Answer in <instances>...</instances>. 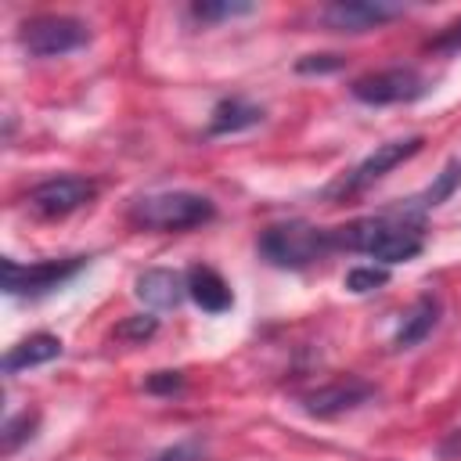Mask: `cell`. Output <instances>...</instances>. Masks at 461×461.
<instances>
[{
	"mask_svg": "<svg viewBox=\"0 0 461 461\" xmlns=\"http://www.w3.org/2000/svg\"><path fill=\"white\" fill-rule=\"evenodd\" d=\"M425 90H429L425 76L407 65L367 72V76L353 79V86H349V94L364 104H403V101H418Z\"/></svg>",
	"mask_w": 461,
	"mask_h": 461,
	"instance_id": "obj_6",
	"label": "cell"
},
{
	"mask_svg": "<svg viewBox=\"0 0 461 461\" xmlns=\"http://www.w3.org/2000/svg\"><path fill=\"white\" fill-rule=\"evenodd\" d=\"M151 461H205V447L194 443V439H184V443H173L166 447L162 454H155Z\"/></svg>",
	"mask_w": 461,
	"mask_h": 461,
	"instance_id": "obj_21",
	"label": "cell"
},
{
	"mask_svg": "<svg viewBox=\"0 0 461 461\" xmlns=\"http://www.w3.org/2000/svg\"><path fill=\"white\" fill-rule=\"evenodd\" d=\"M54 357H61V339L58 335H47V331H36V335H29V339H22L18 346L7 349L4 375H18V371H29V367L50 364Z\"/></svg>",
	"mask_w": 461,
	"mask_h": 461,
	"instance_id": "obj_13",
	"label": "cell"
},
{
	"mask_svg": "<svg viewBox=\"0 0 461 461\" xmlns=\"http://www.w3.org/2000/svg\"><path fill=\"white\" fill-rule=\"evenodd\" d=\"M86 267L83 256L76 259H43V263H14V259H4L0 270H4V292L7 295H47L54 288H61L68 277H76L79 270Z\"/></svg>",
	"mask_w": 461,
	"mask_h": 461,
	"instance_id": "obj_5",
	"label": "cell"
},
{
	"mask_svg": "<svg viewBox=\"0 0 461 461\" xmlns=\"http://www.w3.org/2000/svg\"><path fill=\"white\" fill-rule=\"evenodd\" d=\"M263 122V108L259 104H249L245 97H223L216 108H212V119H209V133H238V130H252Z\"/></svg>",
	"mask_w": 461,
	"mask_h": 461,
	"instance_id": "obj_15",
	"label": "cell"
},
{
	"mask_svg": "<svg viewBox=\"0 0 461 461\" xmlns=\"http://www.w3.org/2000/svg\"><path fill=\"white\" fill-rule=\"evenodd\" d=\"M18 40L32 58H65V54L86 47L90 29L68 14H36V18L22 22Z\"/></svg>",
	"mask_w": 461,
	"mask_h": 461,
	"instance_id": "obj_4",
	"label": "cell"
},
{
	"mask_svg": "<svg viewBox=\"0 0 461 461\" xmlns=\"http://www.w3.org/2000/svg\"><path fill=\"white\" fill-rule=\"evenodd\" d=\"M432 47H436V50H454V47H461V22H454L443 36H436Z\"/></svg>",
	"mask_w": 461,
	"mask_h": 461,
	"instance_id": "obj_24",
	"label": "cell"
},
{
	"mask_svg": "<svg viewBox=\"0 0 461 461\" xmlns=\"http://www.w3.org/2000/svg\"><path fill=\"white\" fill-rule=\"evenodd\" d=\"M295 68L299 72H335V68H342V58L339 54H310Z\"/></svg>",
	"mask_w": 461,
	"mask_h": 461,
	"instance_id": "obj_23",
	"label": "cell"
},
{
	"mask_svg": "<svg viewBox=\"0 0 461 461\" xmlns=\"http://www.w3.org/2000/svg\"><path fill=\"white\" fill-rule=\"evenodd\" d=\"M335 245H346L353 252H364L385 267L393 263H407L414 259L421 249H425V238H421V227L411 223V220H393V216H367V220H357L342 230H331Z\"/></svg>",
	"mask_w": 461,
	"mask_h": 461,
	"instance_id": "obj_1",
	"label": "cell"
},
{
	"mask_svg": "<svg viewBox=\"0 0 461 461\" xmlns=\"http://www.w3.org/2000/svg\"><path fill=\"white\" fill-rule=\"evenodd\" d=\"M158 331V321L151 317V313H133V317H126L119 328H115V339H122V342H144V339H151Z\"/></svg>",
	"mask_w": 461,
	"mask_h": 461,
	"instance_id": "obj_19",
	"label": "cell"
},
{
	"mask_svg": "<svg viewBox=\"0 0 461 461\" xmlns=\"http://www.w3.org/2000/svg\"><path fill=\"white\" fill-rule=\"evenodd\" d=\"M187 295L194 299V306H202L205 313H223L234 303L230 285L212 270V267H191L187 270Z\"/></svg>",
	"mask_w": 461,
	"mask_h": 461,
	"instance_id": "obj_12",
	"label": "cell"
},
{
	"mask_svg": "<svg viewBox=\"0 0 461 461\" xmlns=\"http://www.w3.org/2000/svg\"><path fill=\"white\" fill-rule=\"evenodd\" d=\"M385 281H389V270H385V267H353V270L346 274V288L357 292V295L375 292V288H382Z\"/></svg>",
	"mask_w": 461,
	"mask_h": 461,
	"instance_id": "obj_18",
	"label": "cell"
},
{
	"mask_svg": "<svg viewBox=\"0 0 461 461\" xmlns=\"http://www.w3.org/2000/svg\"><path fill=\"white\" fill-rule=\"evenodd\" d=\"M421 137H400V140H385V144H378L360 166H353L328 194L331 198H342V194H357V191H364V187H371L375 180H382L389 169H396L400 162H407V158H414L418 151H421Z\"/></svg>",
	"mask_w": 461,
	"mask_h": 461,
	"instance_id": "obj_7",
	"label": "cell"
},
{
	"mask_svg": "<svg viewBox=\"0 0 461 461\" xmlns=\"http://www.w3.org/2000/svg\"><path fill=\"white\" fill-rule=\"evenodd\" d=\"M252 11H256V4H249V0H198V4H191V14L202 22H227V18H241Z\"/></svg>",
	"mask_w": 461,
	"mask_h": 461,
	"instance_id": "obj_16",
	"label": "cell"
},
{
	"mask_svg": "<svg viewBox=\"0 0 461 461\" xmlns=\"http://www.w3.org/2000/svg\"><path fill=\"white\" fill-rule=\"evenodd\" d=\"M436 321H439V303H436L432 295H421V299L403 313V321H400V328H396V335H393V346H396V349L418 346L421 339L432 335Z\"/></svg>",
	"mask_w": 461,
	"mask_h": 461,
	"instance_id": "obj_14",
	"label": "cell"
},
{
	"mask_svg": "<svg viewBox=\"0 0 461 461\" xmlns=\"http://www.w3.org/2000/svg\"><path fill=\"white\" fill-rule=\"evenodd\" d=\"M216 216L212 202L194 191H158L130 205V220L144 230H191Z\"/></svg>",
	"mask_w": 461,
	"mask_h": 461,
	"instance_id": "obj_2",
	"label": "cell"
},
{
	"mask_svg": "<svg viewBox=\"0 0 461 461\" xmlns=\"http://www.w3.org/2000/svg\"><path fill=\"white\" fill-rule=\"evenodd\" d=\"M97 194V184L90 176H76V173H65V176H50L43 184H36L29 191V205L47 216V220H61L83 205H90Z\"/></svg>",
	"mask_w": 461,
	"mask_h": 461,
	"instance_id": "obj_8",
	"label": "cell"
},
{
	"mask_svg": "<svg viewBox=\"0 0 461 461\" xmlns=\"http://www.w3.org/2000/svg\"><path fill=\"white\" fill-rule=\"evenodd\" d=\"M144 389L148 393H180L184 389V375L180 371H155V375H148Z\"/></svg>",
	"mask_w": 461,
	"mask_h": 461,
	"instance_id": "obj_22",
	"label": "cell"
},
{
	"mask_svg": "<svg viewBox=\"0 0 461 461\" xmlns=\"http://www.w3.org/2000/svg\"><path fill=\"white\" fill-rule=\"evenodd\" d=\"M457 184H461V166H457V162H450V166L439 173V180L429 187V194H425V202H421V205H439V202H443Z\"/></svg>",
	"mask_w": 461,
	"mask_h": 461,
	"instance_id": "obj_20",
	"label": "cell"
},
{
	"mask_svg": "<svg viewBox=\"0 0 461 461\" xmlns=\"http://www.w3.org/2000/svg\"><path fill=\"white\" fill-rule=\"evenodd\" d=\"M371 396H375V385L371 382H364L357 375H342V378H331V382L310 389L299 403H303V411L310 418H339V414L367 403Z\"/></svg>",
	"mask_w": 461,
	"mask_h": 461,
	"instance_id": "obj_9",
	"label": "cell"
},
{
	"mask_svg": "<svg viewBox=\"0 0 461 461\" xmlns=\"http://www.w3.org/2000/svg\"><path fill=\"white\" fill-rule=\"evenodd\" d=\"M137 295L151 310H169L187 295V277L176 270H166V267H151L137 277Z\"/></svg>",
	"mask_w": 461,
	"mask_h": 461,
	"instance_id": "obj_11",
	"label": "cell"
},
{
	"mask_svg": "<svg viewBox=\"0 0 461 461\" xmlns=\"http://www.w3.org/2000/svg\"><path fill=\"white\" fill-rule=\"evenodd\" d=\"M36 421H40V414H36V411H22V414L7 418V421H4V432H0V447H4V454H14L25 439H32Z\"/></svg>",
	"mask_w": 461,
	"mask_h": 461,
	"instance_id": "obj_17",
	"label": "cell"
},
{
	"mask_svg": "<svg viewBox=\"0 0 461 461\" xmlns=\"http://www.w3.org/2000/svg\"><path fill=\"white\" fill-rule=\"evenodd\" d=\"M328 249H335L331 230H321V227L303 223V220L274 223L259 234V256L274 267H285V270H303V267L317 263Z\"/></svg>",
	"mask_w": 461,
	"mask_h": 461,
	"instance_id": "obj_3",
	"label": "cell"
},
{
	"mask_svg": "<svg viewBox=\"0 0 461 461\" xmlns=\"http://www.w3.org/2000/svg\"><path fill=\"white\" fill-rule=\"evenodd\" d=\"M400 14H403V7L389 4V0H331L321 11V22L335 32H367Z\"/></svg>",
	"mask_w": 461,
	"mask_h": 461,
	"instance_id": "obj_10",
	"label": "cell"
}]
</instances>
